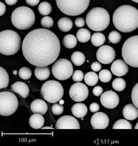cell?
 <instances>
[{"label":"cell","instance_id":"484cf974","mask_svg":"<svg viewBox=\"0 0 138 146\" xmlns=\"http://www.w3.org/2000/svg\"><path fill=\"white\" fill-rule=\"evenodd\" d=\"M91 37V34L88 30L84 28L80 29L76 33V38L79 42L86 43L89 41Z\"/></svg>","mask_w":138,"mask_h":146},{"label":"cell","instance_id":"816d5d0a","mask_svg":"<svg viewBox=\"0 0 138 146\" xmlns=\"http://www.w3.org/2000/svg\"><path fill=\"white\" fill-rule=\"evenodd\" d=\"M133 1L134 2L137 3H138V0H131Z\"/></svg>","mask_w":138,"mask_h":146},{"label":"cell","instance_id":"ffe728a7","mask_svg":"<svg viewBox=\"0 0 138 146\" xmlns=\"http://www.w3.org/2000/svg\"><path fill=\"white\" fill-rule=\"evenodd\" d=\"M73 115L78 118L84 117L88 113V108L85 104L76 103L71 108Z\"/></svg>","mask_w":138,"mask_h":146},{"label":"cell","instance_id":"3957f363","mask_svg":"<svg viewBox=\"0 0 138 146\" xmlns=\"http://www.w3.org/2000/svg\"><path fill=\"white\" fill-rule=\"evenodd\" d=\"M86 23L88 28L92 30L102 31L109 25L110 16L107 10L103 8H94L87 14Z\"/></svg>","mask_w":138,"mask_h":146},{"label":"cell","instance_id":"f6af8a7d","mask_svg":"<svg viewBox=\"0 0 138 146\" xmlns=\"http://www.w3.org/2000/svg\"><path fill=\"white\" fill-rule=\"evenodd\" d=\"M0 16H2L5 14L6 11V6L2 2H0Z\"/></svg>","mask_w":138,"mask_h":146},{"label":"cell","instance_id":"ba28073f","mask_svg":"<svg viewBox=\"0 0 138 146\" xmlns=\"http://www.w3.org/2000/svg\"><path fill=\"white\" fill-rule=\"evenodd\" d=\"M122 54L127 64L138 68V35L133 36L126 40L122 48Z\"/></svg>","mask_w":138,"mask_h":146},{"label":"cell","instance_id":"681fc988","mask_svg":"<svg viewBox=\"0 0 138 146\" xmlns=\"http://www.w3.org/2000/svg\"><path fill=\"white\" fill-rule=\"evenodd\" d=\"M60 104L61 105H63L64 104V101L63 100H60Z\"/></svg>","mask_w":138,"mask_h":146},{"label":"cell","instance_id":"7402d4cb","mask_svg":"<svg viewBox=\"0 0 138 146\" xmlns=\"http://www.w3.org/2000/svg\"><path fill=\"white\" fill-rule=\"evenodd\" d=\"M35 75L39 80H45L48 79L50 76V70L47 66H37L35 69Z\"/></svg>","mask_w":138,"mask_h":146},{"label":"cell","instance_id":"f1b7e54d","mask_svg":"<svg viewBox=\"0 0 138 146\" xmlns=\"http://www.w3.org/2000/svg\"><path fill=\"white\" fill-rule=\"evenodd\" d=\"M9 82V76L7 71L0 67V89L7 88L8 86Z\"/></svg>","mask_w":138,"mask_h":146},{"label":"cell","instance_id":"7c38bea8","mask_svg":"<svg viewBox=\"0 0 138 146\" xmlns=\"http://www.w3.org/2000/svg\"><path fill=\"white\" fill-rule=\"evenodd\" d=\"M96 58L101 63L108 64L115 59L116 52L111 46L105 45L100 47L96 53Z\"/></svg>","mask_w":138,"mask_h":146},{"label":"cell","instance_id":"7bdbcfd3","mask_svg":"<svg viewBox=\"0 0 138 146\" xmlns=\"http://www.w3.org/2000/svg\"><path fill=\"white\" fill-rule=\"evenodd\" d=\"M89 108L91 112L96 113L100 110V106L97 103H93L90 106Z\"/></svg>","mask_w":138,"mask_h":146},{"label":"cell","instance_id":"9a60e30c","mask_svg":"<svg viewBox=\"0 0 138 146\" xmlns=\"http://www.w3.org/2000/svg\"><path fill=\"white\" fill-rule=\"evenodd\" d=\"M109 118L103 112H96L91 117L90 123L94 129H104L108 127L109 124Z\"/></svg>","mask_w":138,"mask_h":146},{"label":"cell","instance_id":"c3c4849f","mask_svg":"<svg viewBox=\"0 0 138 146\" xmlns=\"http://www.w3.org/2000/svg\"><path fill=\"white\" fill-rule=\"evenodd\" d=\"M13 75H15V76H16L17 74V71L16 70H15L13 71Z\"/></svg>","mask_w":138,"mask_h":146},{"label":"cell","instance_id":"7a4b0ae2","mask_svg":"<svg viewBox=\"0 0 138 146\" xmlns=\"http://www.w3.org/2000/svg\"><path fill=\"white\" fill-rule=\"evenodd\" d=\"M113 22L121 32H132L138 27V10L131 5L120 6L113 13Z\"/></svg>","mask_w":138,"mask_h":146},{"label":"cell","instance_id":"d590c367","mask_svg":"<svg viewBox=\"0 0 138 146\" xmlns=\"http://www.w3.org/2000/svg\"><path fill=\"white\" fill-rule=\"evenodd\" d=\"M41 26L46 29H50L53 26V19L50 16H45L40 21Z\"/></svg>","mask_w":138,"mask_h":146},{"label":"cell","instance_id":"ab89813d","mask_svg":"<svg viewBox=\"0 0 138 146\" xmlns=\"http://www.w3.org/2000/svg\"><path fill=\"white\" fill-rule=\"evenodd\" d=\"M101 68H102V65L99 62H94L91 64V70L94 72H98L100 71Z\"/></svg>","mask_w":138,"mask_h":146},{"label":"cell","instance_id":"bcb514c9","mask_svg":"<svg viewBox=\"0 0 138 146\" xmlns=\"http://www.w3.org/2000/svg\"><path fill=\"white\" fill-rule=\"evenodd\" d=\"M18 0H5L6 3L9 6L15 5L17 3Z\"/></svg>","mask_w":138,"mask_h":146},{"label":"cell","instance_id":"1f68e13d","mask_svg":"<svg viewBox=\"0 0 138 146\" xmlns=\"http://www.w3.org/2000/svg\"><path fill=\"white\" fill-rule=\"evenodd\" d=\"M132 126L130 122L125 119H120L113 124L112 129H132Z\"/></svg>","mask_w":138,"mask_h":146},{"label":"cell","instance_id":"2e32d148","mask_svg":"<svg viewBox=\"0 0 138 146\" xmlns=\"http://www.w3.org/2000/svg\"><path fill=\"white\" fill-rule=\"evenodd\" d=\"M129 67L125 61L117 59L113 62L111 66V71L115 76L122 77L125 76L128 72Z\"/></svg>","mask_w":138,"mask_h":146},{"label":"cell","instance_id":"4316f807","mask_svg":"<svg viewBox=\"0 0 138 146\" xmlns=\"http://www.w3.org/2000/svg\"><path fill=\"white\" fill-rule=\"evenodd\" d=\"M63 45L68 49H72L76 47L77 40L75 36L73 35H67L63 39Z\"/></svg>","mask_w":138,"mask_h":146},{"label":"cell","instance_id":"d6a6232c","mask_svg":"<svg viewBox=\"0 0 138 146\" xmlns=\"http://www.w3.org/2000/svg\"><path fill=\"white\" fill-rule=\"evenodd\" d=\"M112 77V73L107 69L102 70L99 73V79L103 83H108L111 80Z\"/></svg>","mask_w":138,"mask_h":146},{"label":"cell","instance_id":"836d02e7","mask_svg":"<svg viewBox=\"0 0 138 146\" xmlns=\"http://www.w3.org/2000/svg\"><path fill=\"white\" fill-rule=\"evenodd\" d=\"M32 72L28 67H21L19 70V76L23 80H27L31 77Z\"/></svg>","mask_w":138,"mask_h":146},{"label":"cell","instance_id":"f35d334b","mask_svg":"<svg viewBox=\"0 0 138 146\" xmlns=\"http://www.w3.org/2000/svg\"><path fill=\"white\" fill-rule=\"evenodd\" d=\"M84 78V73L80 70H76L73 73L72 79L76 82H81Z\"/></svg>","mask_w":138,"mask_h":146},{"label":"cell","instance_id":"277c9868","mask_svg":"<svg viewBox=\"0 0 138 146\" xmlns=\"http://www.w3.org/2000/svg\"><path fill=\"white\" fill-rule=\"evenodd\" d=\"M21 40L14 31L6 30L0 32V53L6 56L16 54L20 50Z\"/></svg>","mask_w":138,"mask_h":146},{"label":"cell","instance_id":"ac0fdd59","mask_svg":"<svg viewBox=\"0 0 138 146\" xmlns=\"http://www.w3.org/2000/svg\"><path fill=\"white\" fill-rule=\"evenodd\" d=\"M123 113L126 119L134 120L138 117V108L133 104H128L124 108Z\"/></svg>","mask_w":138,"mask_h":146},{"label":"cell","instance_id":"74e56055","mask_svg":"<svg viewBox=\"0 0 138 146\" xmlns=\"http://www.w3.org/2000/svg\"><path fill=\"white\" fill-rule=\"evenodd\" d=\"M52 113L55 115H61L64 111V107L63 105L60 104H54L52 106Z\"/></svg>","mask_w":138,"mask_h":146},{"label":"cell","instance_id":"e0dca14e","mask_svg":"<svg viewBox=\"0 0 138 146\" xmlns=\"http://www.w3.org/2000/svg\"><path fill=\"white\" fill-rule=\"evenodd\" d=\"M30 108L34 113H39L44 115L48 111V106L44 100L36 99L31 104Z\"/></svg>","mask_w":138,"mask_h":146},{"label":"cell","instance_id":"f907efd6","mask_svg":"<svg viewBox=\"0 0 138 146\" xmlns=\"http://www.w3.org/2000/svg\"><path fill=\"white\" fill-rule=\"evenodd\" d=\"M135 129H138V122L137 123V124H136V126L135 127Z\"/></svg>","mask_w":138,"mask_h":146},{"label":"cell","instance_id":"b9f144b4","mask_svg":"<svg viewBox=\"0 0 138 146\" xmlns=\"http://www.w3.org/2000/svg\"><path fill=\"white\" fill-rule=\"evenodd\" d=\"M75 25L78 28H81L84 27L85 25V20L82 17H78L75 20Z\"/></svg>","mask_w":138,"mask_h":146},{"label":"cell","instance_id":"5b68a950","mask_svg":"<svg viewBox=\"0 0 138 146\" xmlns=\"http://www.w3.org/2000/svg\"><path fill=\"white\" fill-rule=\"evenodd\" d=\"M12 24L21 30L28 29L32 27L36 21V16L33 10L27 7L17 8L11 16Z\"/></svg>","mask_w":138,"mask_h":146},{"label":"cell","instance_id":"d4e9b609","mask_svg":"<svg viewBox=\"0 0 138 146\" xmlns=\"http://www.w3.org/2000/svg\"><path fill=\"white\" fill-rule=\"evenodd\" d=\"M106 41L105 36L102 33H94L91 37V42L93 45L99 47L102 45Z\"/></svg>","mask_w":138,"mask_h":146},{"label":"cell","instance_id":"8d00e7d4","mask_svg":"<svg viewBox=\"0 0 138 146\" xmlns=\"http://www.w3.org/2000/svg\"><path fill=\"white\" fill-rule=\"evenodd\" d=\"M131 97L133 104L138 108V83L133 87Z\"/></svg>","mask_w":138,"mask_h":146},{"label":"cell","instance_id":"6da1fadb","mask_svg":"<svg viewBox=\"0 0 138 146\" xmlns=\"http://www.w3.org/2000/svg\"><path fill=\"white\" fill-rule=\"evenodd\" d=\"M23 54L27 62L36 66L53 63L59 56L60 42L49 30L38 29L28 33L22 45Z\"/></svg>","mask_w":138,"mask_h":146},{"label":"cell","instance_id":"60d3db41","mask_svg":"<svg viewBox=\"0 0 138 146\" xmlns=\"http://www.w3.org/2000/svg\"><path fill=\"white\" fill-rule=\"evenodd\" d=\"M103 92L102 88L100 86H96L93 90V93L96 97L101 96Z\"/></svg>","mask_w":138,"mask_h":146},{"label":"cell","instance_id":"8fae6325","mask_svg":"<svg viewBox=\"0 0 138 146\" xmlns=\"http://www.w3.org/2000/svg\"><path fill=\"white\" fill-rule=\"evenodd\" d=\"M70 98L75 102H82L86 100L89 94L87 86L80 82L72 85L69 90Z\"/></svg>","mask_w":138,"mask_h":146},{"label":"cell","instance_id":"4dcf8cb0","mask_svg":"<svg viewBox=\"0 0 138 146\" xmlns=\"http://www.w3.org/2000/svg\"><path fill=\"white\" fill-rule=\"evenodd\" d=\"M112 87L118 92H122L125 90L126 83L124 79L122 78H117L114 79L112 84Z\"/></svg>","mask_w":138,"mask_h":146},{"label":"cell","instance_id":"7dc6e473","mask_svg":"<svg viewBox=\"0 0 138 146\" xmlns=\"http://www.w3.org/2000/svg\"><path fill=\"white\" fill-rule=\"evenodd\" d=\"M41 129H54L53 127H42Z\"/></svg>","mask_w":138,"mask_h":146},{"label":"cell","instance_id":"44dd1931","mask_svg":"<svg viewBox=\"0 0 138 146\" xmlns=\"http://www.w3.org/2000/svg\"><path fill=\"white\" fill-rule=\"evenodd\" d=\"M45 119L43 116L39 113H34L29 119V124L32 128L35 129H40L43 127Z\"/></svg>","mask_w":138,"mask_h":146},{"label":"cell","instance_id":"5bb4252c","mask_svg":"<svg viewBox=\"0 0 138 146\" xmlns=\"http://www.w3.org/2000/svg\"><path fill=\"white\" fill-rule=\"evenodd\" d=\"M56 129H80L79 121L72 116L66 115L60 118L55 125Z\"/></svg>","mask_w":138,"mask_h":146},{"label":"cell","instance_id":"4fadbf2b","mask_svg":"<svg viewBox=\"0 0 138 146\" xmlns=\"http://www.w3.org/2000/svg\"><path fill=\"white\" fill-rule=\"evenodd\" d=\"M100 102L102 105L109 109L117 107L119 102L118 95L112 90L106 91L101 95Z\"/></svg>","mask_w":138,"mask_h":146},{"label":"cell","instance_id":"8992f818","mask_svg":"<svg viewBox=\"0 0 138 146\" xmlns=\"http://www.w3.org/2000/svg\"><path fill=\"white\" fill-rule=\"evenodd\" d=\"M90 0H56L59 9L68 16L79 15L85 12Z\"/></svg>","mask_w":138,"mask_h":146},{"label":"cell","instance_id":"52a82bcc","mask_svg":"<svg viewBox=\"0 0 138 146\" xmlns=\"http://www.w3.org/2000/svg\"><path fill=\"white\" fill-rule=\"evenodd\" d=\"M43 98L51 103L54 104L59 101L64 95V89L58 81L50 80L44 83L40 91Z\"/></svg>","mask_w":138,"mask_h":146},{"label":"cell","instance_id":"30bf717a","mask_svg":"<svg viewBox=\"0 0 138 146\" xmlns=\"http://www.w3.org/2000/svg\"><path fill=\"white\" fill-rule=\"evenodd\" d=\"M73 71L72 63L65 58L58 59L52 66L53 75L59 80H66L70 78L73 75Z\"/></svg>","mask_w":138,"mask_h":146},{"label":"cell","instance_id":"f546056e","mask_svg":"<svg viewBox=\"0 0 138 146\" xmlns=\"http://www.w3.org/2000/svg\"><path fill=\"white\" fill-rule=\"evenodd\" d=\"M38 10L40 13L42 15L47 16L51 13L52 10V7L50 3L44 1L39 4Z\"/></svg>","mask_w":138,"mask_h":146},{"label":"cell","instance_id":"ee69618b","mask_svg":"<svg viewBox=\"0 0 138 146\" xmlns=\"http://www.w3.org/2000/svg\"><path fill=\"white\" fill-rule=\"evenodd\" d=\"M25 1L29 6L35 7L38 4L40 0H25Z\"/></svg>","mask_w":138,"mask_h":146},{"label":"cell","instance_id":"83f0119b","mask_svg":"<svg viewBox=\"0 0 138 146\" xmlns=\"http://www.w3.org/2000/svg\"><path fill=\"white\" fill-rule=\"evenodd\" d=\"M99 78L98 75L95 72H90L86 73L84 76V81L89 86H94L98 82Z\"/></svg>","mask_w":138,"mask_h":146},{"label":"cell","instance_id":"9c48e42d","mask_svg":"<svg viewBox=\"0 0 138 146\" xmlns=\"http://www.w3.org/2000/svg\"><path fill=\"white\" fill-rule=\"evenodd\" d=\"M19 103L16 96L9 92L0 93V115L9 116L14 114L18 108Z\"/></svg>","mask_w":138,"mask_h":146},{"label":"cell","instance_id":"cb8c5ba5","mask_svg":"<svg viewBox=\"0 0 138 146\" xmlns=\"http://www.w3.org/2000/svg\"><path fill=\"white\" fill-rule=\"evenodd\" d=\"M71 61L76 66L82 65L86 61V57L84 53L80 51H75L71 56Z\"/></svg>","mask_w":138,"mask_h":146},{"label":"cell","instance_id":"603a6c76","mask_svg":"<svg viewBox=\"0 0 138 146\" xmlns=\"http://www.w3.org/2000/svg\"><path fill=\"white\" fill-rule=\"evenodd\" d=\"M73 22L71 19L67 17L60 18L58 22V27L60 31L64 32L70 31L73 27Z\"/></svg>","mask_w":138,"mask_h":146},{"label":"cell","instance_id":"e575fe53","mask_svg":"<svg viewBox=\"0 0 138 146\" xmlns=\"http://www.w3.org/2000/svg\"><path fill=\"white\" fill-rule=\"evenodd\" d=\"M122 36L121 34L116 31H113L109 34V40L111 43L114 44L118 43L120 42Z\"/></svg>","mask_w":138,"mask_h":146},{"label":"cell","instance_id":"d6986e66","mask_svg":"<svg viewBox=\"0 0 138 146\" xmlns=\"http://www.w3.org/2000/svg\"><path fill=\"white\" fill-rule=\"evenodd\" d=\"M11 89L24 98H26L29 93V86L24 82L21 81L15 82L11 86Z\"/></svg>","mask_w":138,"mask_h":146}]
</instances>
